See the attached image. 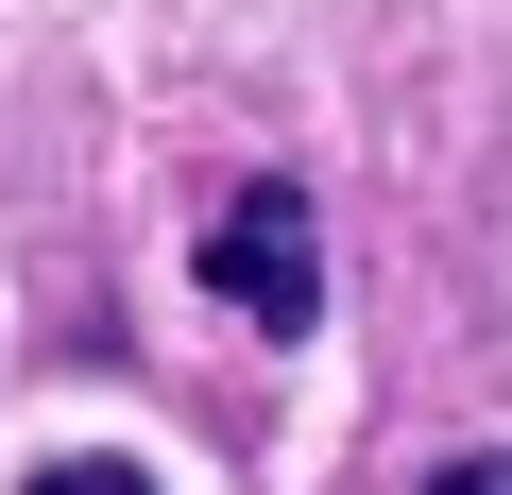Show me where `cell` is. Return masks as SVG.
Here are the masks:
<instances>
[{
	"mask_svg": "<svg viewBox=\"0 0 512 495\" xmlns=\"http://www.w3.org/2000/svg\"><path fill=\"white\" fill-rule=\"evenodd\" d=\"M188 274H205V308H239L256 342H308V325H325V205H308L291 171L222 188L205 239H188Z\"/></svg>",
	"mask_w": 512,
	"mask_h": 495,
	"instance_id": "6da1fadb",
	"label": "cell"
},
{
	"mask_svg": "<svg viewBox=\"0 0 512 495\" xmlns=\"http://www.w3.org/2000/svg\"><path fill=\"white\" fill-rule=\"evenodd\" d=\"M18 495H154V461H103V444H86V461H35Z\"/></svg>",
	"mask_w": 512,
	"mask_h": 495,
	"instance_id": "7a4b0ae2",
	"label": "cell"
},
{
	"mask_svg": "<svg viewBox=\"0 0 512 495\" xmlns=\"http://www.w3.org/2000/svg\"><path fill=\"white\" fill-rule=\"evenodd\" d=\"M410 495H512V444H461V461H427Z\"/></svg>",
	"mask_w": 512,
	"mask_h": 495,
	"instance_id": "3957f363",
	"label": "cell"
}]
</instances>
